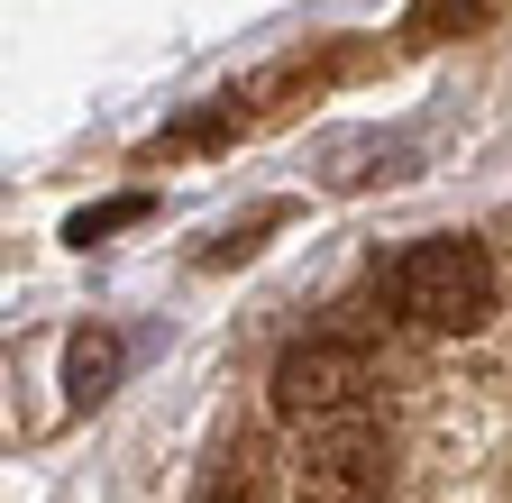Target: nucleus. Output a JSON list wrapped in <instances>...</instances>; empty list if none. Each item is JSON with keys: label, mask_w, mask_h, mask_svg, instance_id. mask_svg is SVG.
<instances>
[{"label": "nucleus", "mask_w": 512, "mask_h": 503, "mask_svg": "<svg viewBox=\"0 0 512 503\" xmlns=\"http://www.w3.org/2000/svg\"><path fill=\"white\" fill-rule=\"evenodd\" d=\"M110 375H119V339H74V366H64V385H74V403H101L110 394Z\"/></svg>", "instance_id": "20e7f679"}, {"label": "nucleus", "mask_w": 512, "mask_h": 503, "mask_svg": "<svg viewBox=\"0 0 512 503\" xmlns=\"http://www.w3.org/2000/svg\"><path fill=\"white\" fill-rule=\"evenodd\" d=\"M366 348H348V339H311V348H293L284 366H275V412L284 421H348L357 412V394H366Z\"/></svg>", "instance_id": "f03ea898"}, {"label": "nucleus", "mask_w": 512, "mask_h": 503, "mask_svg": "<svg viewBox=\"0 0 512 503\" xmlns=\"http://www.w3.org/2000/svg\"><path fill=\"white\" fill-rule=\"evenodd\" d=\"M119 220H138V202H101V211H83V220H74V238L92 247V238H101V229H119Z\"/></svg>", "instance_id": "39448f33"}, {"label": "nucleus", "mask_w": 512, "mask_h": 503, "mask_svg": "<svg viewBox=\"0 0 512 503\" xmlns=\"http://www.w3.org/2000/svg\"><path fill=\"white\" fill-rule=\"evenodd\" d=\"M394 458L366 421H339V430H311V458H302V494L311 503H375Z\"/></svg>", "instance_id": "7ed1b4c3"}, {"label": "nucleus", "mask_w": 512, "mask_h": 503, "mask_svg": "<svg viewBox=\"0 0 512 503\" xmlns=\"http://www.w3.org/2000/svg\"><path fill=\"white\" fill-rule=\"evenodd\" d=\"M394 311L421 330H485L494 311V266L476 238H421L394 257Z\"/></svg>", "instance_id": "f257e3e1"}]
</instances>
